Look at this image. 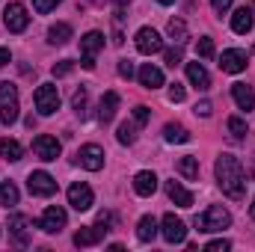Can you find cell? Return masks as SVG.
Returning <instances> with one entry per match:
<instances>
[{
	"mask_svg": "<svg viewBox=\"0 0 255 252\" xmlns=\"http://www.w3.org/2000/svg\"><path fill=\"white\" fill-rule=\"evenodd\" d=\"M217 184H220V190L229 199H235V202L244 199V193H247V172H244L238 157H232V154H220L217 157Z\"/></svg>",
	"mask_w": 255,
	"mask_h": 252,
	"instance_id": "cell-1",
	"label": "cell"
},
{
	"mask_svg": "<svg viewBox=\"0 0 255 252\" xmlns=\"http://www.w3.org/2000/svg\"><path fill=\"white\" fill-rule=\"evenodd\" d=\"M229 226H232V214H229L223 205H211L205 214L196 217V229L205 232V235H211V232H223V229H229Z\"/></svg>",
	"mask_w": 255,
	"mask_h": 252,
	"instance_id": "cell-2",
	"label": "cell"
},
{
	"mask_svg": "<svg viewBox=\"0 0 255 252\" xmlns=\"http://www.w3.org/2000/svg\"><path fill=\"white\" fill-rule=\"evenodd\" d=\"M18 110H21V104H18V86L15 83H0V122L3 125H12V122H18Z\"/></svg>",
	"mask_w": 255,
	"mask_h": 252,
	"instance_id": "cell-3",
	"label": "cell"
},
{
	"mask_svg": "<svg viewBox=\"0 0 255 252\" xmlns=\"http://www.w3.org/2000/svg\"><path fill=\"white\" fill-rule=\"evenodd\" d=\"M33 98H36V110H39L42 116H54V113L60 110V89H57L54 83H42Z\"/></svg>",
	"mask_w": 255,
	"mask_h": 252,
	"instance_id": "cell-4",
	"label": "cell"
},
{
	"mask_svg": "<svg viewBox=\"0 0 255 252\" xmlns=\"http://www.w3.org/2000/svg\"><path fill=\"white\" fill-rule=\"evenodd\" d=\"M3 24L9 33H24L27 24H30V15H27V6L24 3H9L3 9Z\"/></svg>",
	"mask_w": 255,
	"mask_h": 252,
	"instance_id": "cell-5",
	"label": "cell"
},
{
	"mask_svg": "<svg viewBox=\"0 0 255 252\" xmlns=\"http://www.w3.org/2000/svg\"><path fill=\"white\" fill-rule=\"evenodd\" d=\"M33 151H36V157H39V160L51 163V160H57V157H60L63 145H60V139H57V136H51V133H39V136L33 139Z\"/></svg>",
	"mask_w": 255,
	"mask_h": 252,
	"instance_id": "cell-6",
	"label": "cell"
},
{
	"mask_svg": "<svg viewBox=\"0 0 255 252\" xmlns=\"http://www.w3.org/2000/svg\"><path fill=\"white\" fill-rule=\"evenodd\" d=\"M136 51H139V54H145V57L160 54V51H163V39H160V33H157V30H151V27L136 30Z\"/></svg>",
	"mask_w": 255,
	"mask_h": 252,
	"instance_id": "cell-7",
	"label": "cell"
},
{
	"mask_svg": "<svg viewBox=\"0 0 255 252\" xmlns=\"http://www.w3.org/2000/svg\"><path fill=\"white\" fill-rule=\"evenodd\" d=\"M160 235H163V241L166 244H184V238H187V226H184V220H178L175 214H166L163 220H160Z\"/></svg>",
	"mask_w": 255,
	"mask_h": 252,
	"instance_id": "cell-8",
	"label": "cell"
},
{
	"mask_svg": "<svg viewBox=\"0 0 255 252\" xmlns=\"http://www.w3.org/2000/svg\"><path fill=\"white\" fill-rule=\"evenodd\" d=\"M65 211L60 205H51V208H45V214L39 217V229L45 232V235H57V232H63L65 229Z\"/></svg>",
	"mask_w": 255,
	"mask_h": 252,
	"instance_id": "cell-9",
	"label": "cell"
},
{
	"mask_svg": "<svg viewBox=\"0 0 255 252\" xmlns=\"http://www.w3.org/2000/svg\"><path fill=\"white\" fill-rule=\"evenodd\" d=\"M92 202H95V193H92L89 184L74 181V184L68 187V205H71L74 211H89V208H92Z\"/></svg>",
	"mask_w": 255,
	"mask_h": 252,
	"instance_id": "cell-10",
	"label": "cell"
},
{
	"mask_svg": "<svg viewBox=\"0 0 255 252\" xmlns=\"http://www.w3.org/2000/svg\"><path fill=\"white\" fill-rule=\"evenodd\" d=\"M77 160H80L83 169L98 172V169H104V148L95 145V142H89V145H83V148L77 151Z\"/></svg>",
	"mask_w": 255,
	"mask_h": 252,
	"instance_id": "cell-11",
	"label": "cell"
},
{
	"mask_svg": "<svg viewBox=\"0 0 255 252\" xmlns=\"http://www.w3.org/2000/svg\"><path fill=\"white\" fill-rule=\"evenodd\" d=\"M27 190L33 193V196H54L57 193V181H54V175H48V172H30V178H27Z\"/></svg>",
	"mask_w": 255,
	"mask_h": 252,
	"instance_id": "cell-12",
	"label": "cell"
},
{
	"mask_svg": "<svg viewBox=\"0 0 255 252\" xmlns=\"http://www.w3.org/2000/svg\"><path fill=\"white\" fill-rule=\"evenodd\" d=\"M247 54L241 51V48H229V51H223V57H220V68L226 71V74H241L244 68H247Z\"/></svg>",
	"mask_w": 255,
	"mask_h": 252,
	"instance_id": "cell-13",
	"label": "cell"
},
{
	"mask_svg": "<svg viewBox=\"0 0 255 252\" xmlns=\"http://www.w3.org/2000/svg\"><path fill=\"white\" fill-rule=\"evenodd\" d=\"M30 220L24 217V214H12L9 217V238H12V244H18V247H27L30 244Z\"/></svg>",
	"mask_w": 255,
	"mask_h": 252,
	"instance_id": "cell-14",
	"label": "cell"
},
{
	"mask_svg": "<svg viewBox=\"0 0 255 252\" xmlns=\"http://www.w3.org/2000/svg\"><path fill=\"white\" fill-rule=\"evenodd\" d=\"M104 235H107V226L95 223V226L80 229V232L74 235V244H77V247H95V244H101V241H104Z\"/></svg>",
	"mask_w": 255,
	"mask_h": 252,
	"instance_id": "cell-15",
	"label": "cell"
},
{
	"mask_svg": "<svg viewBox=\"0 0 255 252\" xmlns=\"http://www.w3.org/2000/svg\"><path fill=\"white\" fill-rule=\"evenodd\" d=\"M232 98H235V104L241 107V110H253L255 107V92L253 86H247V83H232Z\"/></svg>",
	"mask_w": 255,
	"mask_h": 252,
	"instance_id": "cell-16",
	"label": "cell"
},
{
	"mask_svg": "<svg viewBox=\"0 0 255 252\" xmlns=\"http://www.w3.org/2000/svg\"><path fill=\"white\" fill-rule=\"evenodd\" d=\"M116 110H119V95H116V92H104V98H101V104H98V122H101V125L113 122Z\"/></svg>",
	"mask_w": 255,
	"mask_h": 252,
	"instance_id": "cell-17",
	"label": "cell"
},
{
	"mask_svg": "<svg viewBox=\"0 0 255 252\" xmlns=\"http://www.w3.org/2000/svg\"><path fill=\"white\" fill-rule=\"evenodd\" d=\"M253 24H255V18H253V9H250V6H241V9L232 15V30L241 33V36H247V33L253 30Z\"/></svg>",
	"mask_w": 255,
	"mask_h": 252,
	"instance_id": "cell-18",
	"label": "cell"
},
{
	"mask_svg": "<svg viewBox=\"0 0 255 252\" xmlns=\"http://www.w3.org/2000/svg\"><path fill=\"white\" fill-rule=\"evenodd\" d=\"M136 77H139V83H142L145 89H157V86H163V71H160L157 65H151V63L142 65Z\"/></svg>",
	"mask_w": 255,
	"mask_h": 252,
	"instance_id": "cell-19",
	"label": "cell"
},
{
	"mask_svg": "<svg viewBox=\"0 0 255 252\" xmlns=\"http://www.w3.org/2000/svg\"><path fill=\"white\" fill-rule=\"evenodd\" d=\"M133 190H136V196H151V193L157 190V175L148 172V169L136 172V175H133Z\"/></svg>",
	"mask_w": 255,
	"mask_h": 252,
	"instance_id": "cell-20",
	"label": "cell"
},
{
	"mask_svg": "<svg viewBox=\"0 0 255 252\" xmlns=\"http://www.w3.org/2000/svg\"><path fill=\"white\" fill-rule=\"evenodd\" d=\"M166 196H169L178 208H193V193L184 190L178 181H166Z\"/></svg>",
	"mask_w": 255,
	"mask_h": 252,
	"instance_id": "cell-21",
	"label": "cell"
},
{
	"mask_svg": "<svg viewBox=\"0 0 255 252\" xmlns=\"http://www.w3.org/2000/svg\"><path fill=\"white\" fill-rule=\"evenodd\" d=\"M101 48H104V33H98V30H89V33L80 39V51H83V57H95Z\"/></svg>",
	"mask_w": 255,
	"mask_h": 252,
	"instance_id": "cell-22",
	"label": "cell"
},
{
	"mask_svg": "<svg viewBox=\"0 0 255 252\" xmlns=\"http://www.w3.org/2000/svg\"><path fill=\"white\" fill-rule=\"evenodd\" d=\"M187 80H190L196 89H208L211 86V74L205 71L202 63H187Z\"/></svg>",
	"mask_w": 255,
	"mask_h": 252,
	"instance_id": "cell-23",
	"label": "cell"
},
{
	"mask_svg": "<svg viewBox=\"0 0 255 252\" xmlns=\"http://www.w3.org/2000/svg\"><path fill=\"white\" fill-rule=\"evenodd\" d=\"M21 154H24V148H21V142H18V139H9V136H3V139H0V157H3V160L18 163V160H21Z\"/></svg>",
	"mask_w": 255,
	"mask_h": 252,
	"instance_id": "cell-24",
	"label": "cell"
},
{
	"mask_svg": "<svg viewBox=\"0 0 255 252\" xmlns=\"http://www.w3.org/2000/svg\"><path fill=\"white\" fill-rule=\"evenodd\" d=\"M136 238H139L142 244H151V241L157 238V220H154V217H142V220L136 223Z\"/></svg>",
	"mask_w": 255,
	"mask_h": 252,
	"instance_id": "cell-25",
	"label": "cell"
},
{
	"mask_svg": "<svg viewBox=\"0 0 255 252\" xmlns=\"http://www.w3.org/2000/svg\"><path fill=\"white\" fill-rule=\"evenodd\" d=\"M187 181H196L199 178V157H193V154H184V157H178V166H175Z\"/></svg>",
	"mask_w": 255,
	"mask_h": 252,
	"instance_id": "cell-26",
	"label": "cell"
},
{
	"mask_svg": "<svg viewBox=\"0 0 255 252\" xmlns=\"http://www.w3.org/2000/svg\"><path fill=\"white\" fill-rule=\"evenodd\" d=\"M163 139L166 142H190V130L184 125H178V122H169L163 127Z\"/></svg>",
	"mask_w": 255,
	"mask_h": 252,
	"instance_id": "cell-27",
	"label": "cell"
},
{
	"mask_svg": "<svg viewBox=\"0 0 255 252\" xmlns=\"http://www.w3.org/2000/svg\"><path fill=\"white\" fill-rule=\"evenodd\" d=\"M68 39H71V27L63 24V21H60V24H54V27L48 30V42H51V45H65Z\"/></svg>",
	"mask_w": 255,
	"mask_h": 252,
	"instance_id": "cell-28",
	"label": "cell"
},
{
	"mask_svg": "<svg viewBox=\"0 0 255 252\" xmlns=\"http://www.w3.org/2000/svg\"><path fill=\"white\" fill-rule=\"evenodd\" d=\"M0 205H3V208L18 205V187H15L12 181H0Z\"/></svg>",
	"mask_w": 255,
	"mask_h": 252,
	"instance_id": "cell-29",
	"label": "cell"
},
{
	"mask_svg": "<svg viewBox=\"0 0 255 252\" xmlns=\"http://www.w3.org/2000/svg\"><path fill=\"white\" fill-rule=\"evenodd\" d=\"M136 122H125V125H119V130H116V139L122 142V145H130L133 139H136Z\"/></svg>",
	"mask_w": 255,
	"mask_h": 252,
	"instance_id": "cell-30",
	"label": "cell"
},
{
	"mask_svg": "<svg viewBox=\"0 0 255 252\" xmlns=\"http://www.w3.org/2000/svg\"><path fill=\"white\" fill-rule=\"evenodd\" d=\"M166 33H169L175 42H184V39H187V24H184L181 18H172L169 27H166Z\"/></svg>",
	"mask_w": 255,
	"mask_h": 252,
	"instance_id": "cell-31",
	"label": "cell"
},
{
	"mask_svg": "<svg viewBox=\"0 0 255 252\" xmlns=\"http://www.w3.org/2000/svg\"><path fill=\"white\" fill-rule=\"evenodd\" d=\"M229 133H232L235 142H241V139L247 136V122H244L241 116H232V119H229Z\"/></svg>",
	"mask_w": 255,
	"mask_h": 252,
	"instance_id": "cell-32",
	"label": "cell"
},
{
	"mask_svg": "<svg viewBox=\"0 0 255 252\" xmlns=\"http://www.w3.org/2000/svg\"><path fill=\"white\" fill-rule=\"evenodd\" d=\"M196 54H199L202 60H211V57H214V39H211V36H202L199 45H196Z\"/></svg>",
	"mask_w": 255,
	"mask_h": 252,
	"instance_id": "cell-33",
	"label": "cell"
},
{
	"mask_svg": "<svg viewBox=\"0 0 255 252\" xmlns=\"http://www.w3.org/2000/svg\"><path fill=\"white\" fill-rule=\"evenodd\" d=\"M86 101H89V95H86V89L80 86V89L71 95V107H74L77 113H83V110H86Z\"/></svg>",
	"mask_w": 255,
	"mask_h": 252,
	"instance_id": "cell-34",
	"label": "cell"
},
{
	"mask_svg": "<svg viewBox=\"0 0 255 252\" xmlns=\"http://www.w3.org/2000/svg\"><path fill=\"white\" fill-rule=\"evenodd\" d=\"M184 98H187L184 86H181V83H172V86H169V101H172V104H181Z\"/></svg>",
	"mask_w": 255,
	"mask_h": 252,
	"instance_id": "cell-35",
	"label": "cell"
},
{
	"mask_svg": "<svg viewBox=\"0 0 255 252\" xmlns=\"http://www.w3.org/2000/svg\"><path fill=\"white\" fill-rule=\"evenodd\" d=\"M133 122H136L139 127H145V125H148V107L136 104V107H133Z\"/></svg>",
	"mask_w": 255,
	"mask_h": 252,
	"instance_id": "cell-36",
	"label": "cell"
},
{
	"mask_svg": "<svg viewBox=\"0 0 255 252\" xmlns=\"http://www.w3.org/2000/svg\"><path fill=\"white\" fill-rule=\"evenodd\" d=\"M71 68H74V63H71V60H60V63L54 65L51 71H54V77H65V74H71Z\"/></svg>",
	"mask_w": 255,
	"mask_h": 252,
	"instance_id": "cell-37",
	"label": "cell"
},
{
	"mask_svg": "<svg viewBox=\"0 0 255 252\" xmlns=\"http://www.w3.org/2000/svg\"><path fill=\"white\" fill-rule=\"evenodd\" d=\"M57 6H60V0H33V9L42 12V15L51 12V9H57Z\"/></svg>",
	"mask_w": 255,
	"mask_h": 252,
	"instance_id": "cell-38",
	"label": "cell"
},
{
	"mask_svg": "<svg viewBox=\"0 0 255 252\" xmlns=\"http://www.w3.org/2000/svg\"><path fill=\"white\" fill-rule=\"evenodd\" d=\"M178 63H181V48H169V51H166V65L175 68Z\"/></svg>",
	"mask_w": 255,
	"mask_h": 252,
	"instance_id": "cell-39",
	"label": "cell"
},
{
	"mask_svg": "<svg viewBox=\"0 0 255 252\" xmlns=\"http://www.w3.org/2000/svg\"><path fill=\"white\" fill-rule=\"evenodd\" d=\"M229 247H232V244H229L226 238H220V241H211V244H208L205 250H208V252H226Z\"/></svg>",
	"mask_w": 255,
	"mask_h": 252,
	"instance_id": "cell-40",
	"label": "cell"
},
{
	"mask_svg": "<svg viewBox=\"0 0 255 252\" xmlns=\"http://www.w3.org/2000/svg\"><path fill=\"white\" fill-rule=\"evenodd\" d=\"M232 3H235V0H211V6H214L217 15H226V12L232 9Z\"/></svg>",
	"mask_w": 255,
	"mask_h": 252,
	"instance_id": "cell-41",
	"label": "cell"
},
{
	"mask_svg": "<svg viewBox=\"0 0 255 252\" xmlns=\"http://www.w3.org/2000/svg\"><path fill=\"white\" fill-rule=\"evenodd\" d=\"M119 74H122L125 80H130V77H133V63H130V60H119Z\"/></svg>",
	"mask_w": 255,
	"mask_h": 252,
	"instance_id": "cell-42",
	"label": "cell"
},
{
	"mask_svg": "<svg viewBox=\"0 0 255 252\" xmlns=\"http://www.w3.org/2000/svg\"><path fill=\"white\" fill-rule=\"evenodd\" d=\"M211 110H214V107H211V101H199V104H196V116H202V119H208V116H211Z\"/></svg>",
	"mask_w": 255,
	"mask_h": 252,
	"instance_id": "cell-43",
	"label": "cell"
},
{
	"mask_svg": "<svg viewBox=\"0 0 255 252\" xmlns=\"http://www.w3.org/2000/svg\"><path fill=\"white\" fill-rule=\"evenodd\" d=\"M6 63H12V54H9V48H0V68Z\"/></svg>",
	"mask_w": 255,
	"mask_h": 252,
	"instance_id": "cell-44",
	"label": "cell"
},
{
	"mask_svg": "<svg viewBox=\"0 0 255 252\" xmlns=\"http://www.w3.org/2000/svg\"><path fill=\"white\" fill-rule=\"evenodd\" d=\"M113 3H116L119 9H125V6H128V0H113Z\"/></svg>",
	"mask_w": 255,
	"mask_h": 252,
	"instance_id": "cell-45",
	"label": "cell"
},
{
	"mask_svg": "<svg viewBox=\"0 0 255 252\" xmlns=\"http://www.w3.org/2000/svg\"><path fill=\"white\" fill-rule=\"evenodd\" d=\"M157 3H163V6H169V3H175V0H157Z\"/></svg>",
	"mask_w": 255,
	"mask_h": 252,
	"instance_id": "cell-46",
	"label": "cell"
},
{
	"mask_svg": "<svg viewBox=\"0 0 255 252\" xmlns=\"http://www.w3.org/2000/svg\"><path fill=\"white\" fill-rule=\"evenodd\" d=\"M250 214H253V220H255V199H253V208H250Z\"/></svg>",
	"mask_w": 255,
	"mask_h": 252,
	"instance_id": "cell-47",
	"label": "cell"
},
{
	"mask_svg": "<svg viewBox=\"0 0 255 252\" xmlns=\"http://www.w3.org/2000/svg\"><path fill=\"white\" fill-rule=\"evenodd\" d=\"M253 57H255V45H253Z\"/></svg>",
	"mask_w": 255,
	"mask_h": 252,
	"instance_id": "cell-48",
	"label": "cell"
}]
</instances>
